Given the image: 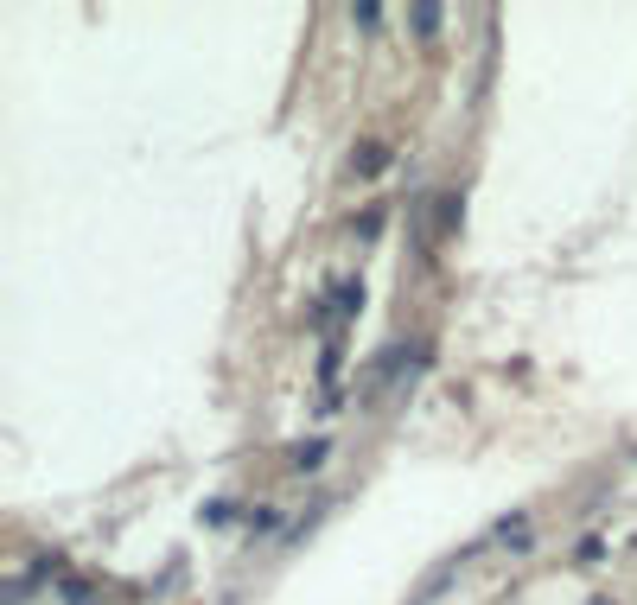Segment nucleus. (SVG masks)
<instances>
[{"label":"nucleus","mask_w":637,"mask_h":605,"mask_svg":"<svg viewBox=\"0 0 637 605\" xmlns=\"http://www.w3.org/2000/svg\"><path fill=\"white\" fill-rule=\"evenodd\" d=\"M459 223H466V185H446L440 192V211H434V236H459Z\"/></svg>","instance_id":"nucleus-1"},{"label":"nucleus","mask_w":637,"mask_h":605,"mask_svg":"<svg viewBox=\"0 0 637 605\" xmlns=\"http://www.w3.org/2000/svg\"><path fill=\"white\" fill-rule=\"evenodd\" d=\"M491 542H504L510 555H529V548H536V529H529V516H504Z\"/></svg>","instance_id":"nucleus-2"},{"label":"nucleus","mask_w":637,"mask_h":605,"mask_svg":"<svg viewBox=\"0 0 637 605\" xmlns=\"http://www.w3.org/2000/svg\"><path fill=\"white\" fill-rule=\"evenodd\" d=\"M408 26H415V39H421V45H434V39H440V26H446V13H440V7H408Z\"/></svg>","instance_id":"nucleus-3"},{"label":"nucleus","mask_w":637,"mask_h":605,"mask_svg":"<svg viewBox=\"0 0 637 605\" xmlns=\"http://www.w3.org/2000/svg\"><path fill=\"white\" fill-rule=\"evenodd\" d=\"M383 166H389V147H376V141L351 153V172H357V179H376V172H383Z\"/></svg>","instance_id":"nucleus-4"},{"label":"nucleus","mask_w":637,"mask_h":605,"mask_svg":"<svg viewBox=\"0 0 637 605\" xmlns=\"http://www.w3.org/2000/svg\"><path fill=\"white\" fill-rule=\"evenodd\" d=\"M357 306H364V287H357V281H338V313H357Z\"/></svg>","instance_id":"nucleus-5"},{"label":"nucleus","mask_w":637,"mask_h":605,"mask_svg":"<svg viewBox=\"0 0 637 605\" xmlns=\"http://www.w3.org/2000/svg\"><path fill=\"white\" fill-rule=\"evenodd\" d=\"M319 459H325V440H306V446H300V453H294V465H300V472H313V465H319Z\"/></svg>","instance_id":"nucleus-6"},{"label":"nucleus","mask_w":637,"mask_h":605,"mask_svg":"<svg viewBox=\"0 0 637 605\" xmlns=\"http://www.w3.org/2000/svg\"><path fill=\"white\" fill-rule=\"evenodd\" d=\"M351 26H364V32H376V26H383V7H351Z\"/></svg>","instance_id":"nucleus-7"},{"label":"nucleus","mask_w":637,"mask_h":605,"mask_svg":"<svg viewBox=\"0 0 637 605\" xmlns=\"http://www.w3.org/2000/svg\"><path fill=\"white\" fill-rule=\"evenodd\" d=\"M357 230H364V236H376V230H383V204H370V211L357 217Z\"/></svg>","instance_id":"nucleus-8"}]
</instances>
